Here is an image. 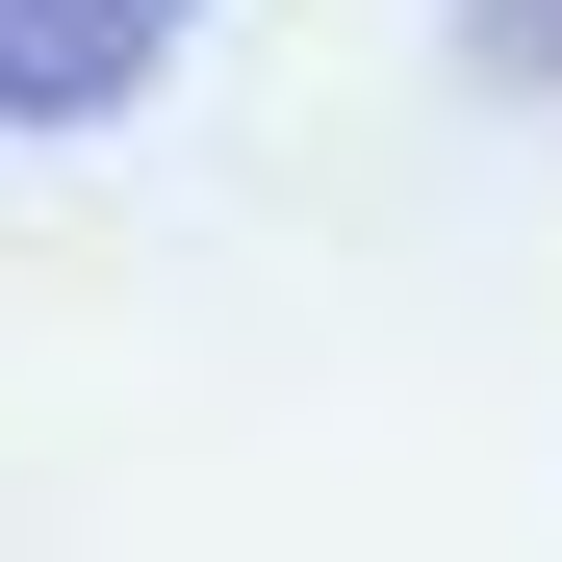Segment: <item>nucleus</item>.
Masks as SVG:
<instances>
[{"instance_id": "1", "label": "nucleus", "mask_w": 562, "mask_h": 562, "mask_svg": "<svg viewBox=\"0 0 562 562\" xmlns=\"http://www.w3.org/2000/svg\"><path fill=\"white\" fill-rule=\"evenodd\" d=\"M205 0H0V128H103Z\"/></svg>"}, {"instance_id": "2", "label": "nucleus", "mask_w": 562, "mask_h": 562, "mask_svg": "<svg viewBox=\"0 0 562 562\" xmlns=\"http://www.w3.org/2000/svg\"><path fill=\"white\" fill-rule=\"evenodd\" d=\"M460 52H486V77H562V0H460Z\"/></svg>"}]
</instances>
